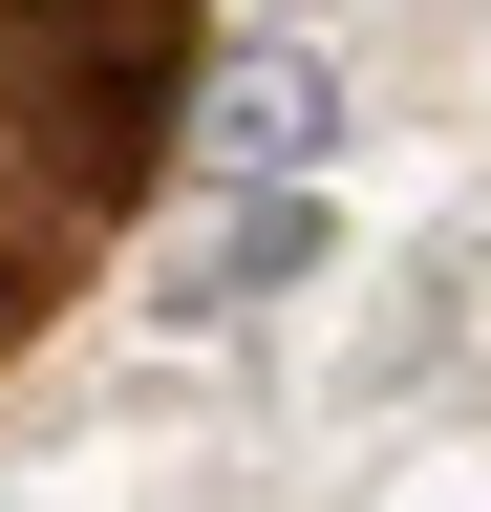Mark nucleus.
Instances as JSON below:
<instances>
[{
	"label": "nucleus",
	"instance_id": "1",
	"mask_svg": "<svg viewBox=\"0 0 491 512\" xmlns=\"http://www.w3.org/2000/svg\"><path fill=\"white\" fill-rule=\"evenodd\" d=\"M299 278H321V192H299V171H257V192H235L193 256H171V299H193V320H235V299H299Z\"/></svg>",
	"mask_w": 491,
	"mask_h": 512
},
{
	"label": "nucleus",
	"instance_id": "2",
	"mask_svg": "<svg viewBox=\"0 0 491 512\" xmlns=\"http://www.w3.org/2000/svg\"><path fill=\"white\" fill-rule=\"evenodd\" d=\"M214 150H321V64H235V86H214Z\"/></svg>",
	"mask_w": 491,
	"mask_h": 512
}]
</instances>
